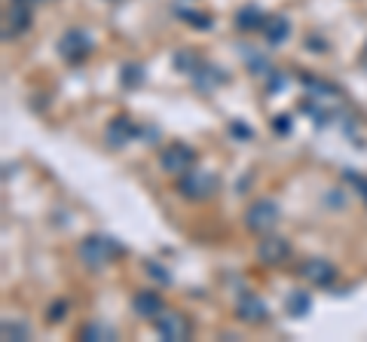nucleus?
<instances>
[{
	"label": "nucleus",
	"mask_w": 367,
	"mask_h": 342,
	"mask_svg": "<svg viewBox=\"0 0 367 342\" xmlns=\"http://www.w3.org/2000/svg\"><path fill=\"white\" fill-rule=\"evenodd\" d=\"M116 333L111 327H104V324H86L83 327V339H95V342H104V339H113Z\"/></svg>",
	"instance_id": "obj_19"
},
{
	"label": "nucleus",
	"mask_w": 367,
	"mask_h": 342,
	"mask_svg": "<svg viewBox=\"0 0 367 342\" xmlns=\"http://www.w3.org/2000/svg\"><path fill=\"white\" fill-rule=\"evenodd\" d=\"M120 80H123V86H126V89L141 86V83H144V68H141V64H126Z\"/></svg>",
	"instance_id": "obj_18"
},
{
	"label": "nucleus",
	"mask_w": 367,
	"mask_h": 342,
	"mask_svg": "<svg viewBox=\"0 0 367 342\" xmlns=\"http://www.w3.org/2000/svg\"><path fill=\"white\" fill-rule=\"evenodd\" d=\"M135 135H138V126L129 116H116V120H111V126H107V144H113V147L129 144Z\"/></svg>",
	"instance_id": "obj_12"
},
{
	"label": "nucleus",
	"mask_w": 367,
	"mask_h": 342,
	"mask_svg": "<svg viewBox=\"0 0 367 342\" xmlns=\"http://www.w3.org/2000/svg\"><path fill=\"white\" fill-rule=\"evenodd\" d=\"M279 217H282L279 205L270 202V199H261V202H254L251 208H248L245 223H248V229H251V232H257V236H266V232L275 229Z\"/></svg>",
	"instance_id": "obj_3"
},
{
	"label": "nucleus",
	"mask_w": 367,
	"mask_h": 342,
	"mask_svg": "<svg viewBox=\"0 0 367 342\" xmlns=\"http://www.w3.org/2000/svg\"><path fill=\"white\" fill-rule=\"evenodd\" d=\"M178 13L190 22V28H196V31H208V28H212V15H205V13H193V10H178Z\"/></svg>",
	"instance_id": "obj_20"
},
{
	"label": "nucleus",
	"mask_w": 367,
	"mask_h": 342,
	"mask_svg": "<svg viewBox=\"0 0 367 342\" xmlns=\"http://www.w3.org/2000/svg\"><path fill=\"white\" fill-rule=\"evenodd\" d=\"M25 3H28V0H25Z\"/></svg>",
	"instance_id": "obj_30"
},
{
	"label": "nucleus",
	"mask_w": 367,
	"mask_h": 342,
	"mask_svg": "<svg viewBox=\"0 0 367 342\" xmlns=\"http://www.w3.org/2000/svg\"><path fill=\"white\" fill-rule=\"evenodd\" d=\"M4 339H15V342H22V339H28V327H25L22 321H4Z\"/></svg>",
	"instance_id": "obj_21"
},
{
	"label": "nucleus",
	"mask_w": 367,
	"mask_h": 342,
	"mask_svg": "<svg viewBox=\"0 0 367 342\" xmlns=\"http://www.w3.org/2000/svg\"><path fill=\"white\" fill-rule=\"evenodd\" d=\"M263 13L257 10L254 3H248V6H242V10L236 13V28L239 31H257V28H263Z\"/></svg>",
	"instance_id": "obj_14"
},
{
	"label": "nucleus",
	"mask_w": 367,
	"mask_h": 342,
	"mask_svg": "<svg viewBox=\"0 0 367 342\" xmlns=\"http://www.w3.org/2000/svg\"><path fill=\"white\" fill-rule=\"evenodd\" d=\"M156 333H160V339H165V342H181L190 336V324L178 312H162L160 318H156Z\"/></svg>",
	"instance_id": "obj_5"
},
{
	"label": "nucleus",
	"mask_w": 367,
	"mask_h": 342,
	"mask_svg": "<svg viewBox=\"0 0 367 342\" xmlns=\"http://www.w3.org/2000/svg\"><path fill=\"white\" fill-rule=\"evenodd\" d=\"M303 86L312 92V98H331L333 95V86H328V83H321L315 77H303Z\"/></svg>",
	"instance_id": "obj_22"
},
{
	"label": "nucleus",
	"mask_w": 367,
	"mask_h": 342,
	"mask_svg": "<svg viewBox=\"0 0 367 342\" xmlns=\"http://www.w3.org/2000/svg\"><path fill=\"white\" fill-rule=\"evenodd\" d=\"M160 162H162V171L165 174H184V171L193 169L196 153H193V147H187V144H169V147L162 150Z\"/></svg>",
	"instance_id": "obj_4"
},
{
	"label": "nucleus",
	"mask_w": 367,
	"mask_h": 342,
	"mask_svg": "<svg viewBox=\"0 0 367 342\" xmlns=\"http://www.w3.org/2000/svg\"><path fill=\"white\" fill-rule=\"evenodd\" d=\"M31 28V10L25 6V0H15L6 13V37H19Z\"/></svg>",
	"instance_id": "obj_11"
},
{
	"label": "nucleus",
	"mask_w": 367,
	"mask_h": 342,
	"mask_svg": "<svg viewBox=\"0 0 367 342\" xmlns=\"http://www.w3.org/2000/svg\"><path fill=\"white\" fill-rule=\"evenodd\" d=\"M89 49H92V43H89V37L83 34V31H68V34L58 40V55H62L64 62H71V64L83 62V58L89 55Z\"/></svg>",
	"instance_id": "obj_6"
},
{
	"label": "nucleus",
	"mask_w": 367,
	"mask_h": 342,
	"mask_svg": "<svg viewBox=\"0 0 367 342\" xmlns=\"http://www.w3.org/2000/svg\"><path fill=\"white\" fill-rule=\"evenodd\" d=\"M272 131H275V135H288V131H291V116L288 113L272 116Z\"/></svg>",
	"instance_id": "obj_24"
},
{
	"label": "nucleus",
	"mask_w": 367,
	"mask_h": 342,
	"mask_svg": "<svg viewBox=\"0 0 367 342\" xmlns=\"http://www.w3.org/2000/svg\"><path fill=\"white\" fill-rule=\"evenodd\" d=\"M263 34H266V40H270L272 46H282L288 40V34H291V22L288 19H282V15H275V19H266L263 22Z\"/></svg>",
	"instance_id": "obj_13"
},
{
	"label": "nucleus",
	"mask_w": 367,
	"mask_h": 342,
	"mask_svg": "<svg viewBox=\"0 0 367 342\" xmlns=\"http://www.w3.org/2000/svg\"><path fill=\"white\" fill-rule=\"evenodd\" d=\"M147 272H150V275H153V278H160V281H162V285H169V272H165V269H162V266H156V263H147Z\"/></svg>",
	"instance_id": "obj_26"
},
{
	"label": "nucleus",
	"mask_w": 367,
	"mask_h": 342,
	"mask_svg": "<svg viewBox=\"0 0 367 342\" xmlns=\"http://www.w3.org/2000/svg\"><path fill=\"white\" fill-rule=\"evenodd\" d=\"M178 190H181V196L193 199V202H205V199L214 196V190H218V180H214V174H208V171L190 169V171L181 174Z\"/></svg>",
	"instance_id": "obj_2"
},
{
	"label": "nucleus",
	"mask_w": 367,
	"mask_h": 342,
	"mask_svg": "<svg viewBox=\"0 0 367 342\" xmlns=\"http://www.w3.org/2000/svg\"><path fill=\"white\" fill-rule=\"evenodd\" d=\"M132 308H135V315H141V318H160L162 315V297L156 294V290H141V294H135V299H132Z\"/></svg>",
	"instance_id": "obj_10"
},
{
	"label": "nucleus",
	"mask_w": 367,
	"mask_h": 342,
	"mask_svg": "<svg viewBox=\"0 0 367 342\" xmlns=\"http://www.w3.org/2000/svg\"><path fill=\"white\" fill-rule=\"evenodd\" d=\"M300 278H306L315 287H331V281L337 278V269L328 260H306L300 266Z\"/></svg>",
	"instance_id": "obj_7"
},
{
	"label": "nucleus",
	"mask_w": 367,
	"mask_h": 342,
	"mask_svg": "<svg viewBox=\"0 0 367 342\" xmlns=\"http://www.w3.org/2000/svg\"><path fill=\"white\" fill-rule=\"evenodd\" d=\"M230 135H236V138H242V141H248V138H251V129L242 126V122H233V126H230Z\"/></svg>",
	"instance_id": "obj_27"
},
{
	"label": "nucleus",
	"mask_w": 367,
	"mask_h": 342,
	"mask_svg": "<svg viewBox=\"0 0 367 342\" xmlns=\"http://www.w3.org/2000/svg\"><path fill=\"white\" fill-rule=\"evenodd\" d=\"M193 80H196V86H199V89H208V92H212L214 86H218V83L227 80V73L218 71V68H212V64H208V68L202 64V68H199V71L193 73Z\"/></svg>",
	"instance_id": "obj_15"
},
{
	"label": "nucleus",
	"mask_w": 367,
	"mask_h": 342,
	"mask_svg": "<svg viewBox=\"0 0 367 342\" xmlns=\"http://www.w3.org/2000/svg\"><path fill=\"white\" fill-rule=\"evenodd\" d=\"M116 254H123V245L116 238L89 236V238H83V245H80V260L86 266H92V269H102V266Z\"/></svg>",
	"instance_id": "obj_1"
},
{
	"label": "nucleus",
	"mask_w": 367,
	"mask_h": 342,
	"mask_svg": "<svg viewBox=\"0 0 367 342\" xmlns=\"http://www.w3.org/2000/svg\"><path fill=\"white\" fill-rule=\"evenodd\" d=\"M174 68H178L181 73H193L202 68V58H199L196 52H190V49H181V52H174Z\"/></svg>",
	"instance_id": "obj_17"
},
{
	"label": "nucleus",
	"mask_w": 367,
	"mask_h": 342,
	"mask_svg": "<svg viewBox=\"0 0 367 342\" xmlns=\"http://www.w3.org/2000/svg\"><path fill=\"white\" fill-rule=\"evenodd\" d=\"M285 306H288V315H294V318H303V315L312 308V299H310V294H306V290H291Z\"/></svg>",
	"instance_id": "obj_16"
},
{
	"label": "nucleus",
	"mask_w": 367,
	"mask_h": 342,
	"mask_svg": "<svg viewBox=\"0 0 367 342\" xmlns=\"http://www.w3.org/2000/svg\"><path fill=\"white\" fill-rule=\"evenodd\" d=\"M343 174H346V180H349V183H355L358 193H361V199L367 202V180L361 178V174H352V171H343Z\"/></svg>",
	"instance_id": "obj_25"
},
{
	"label": "nucleus",
	"mask_w": 367,
	"mask_h": 342,
	"mask_svg": "<svg viewBox=\"0 0 367 342\" xmlns=\"http://www.w3.org/2000/svg\"><path fill=\"white\" fill-rule=\"evenodd\" d=\"M310 49H312V52H324V40L310 37Z\"/></svg>",
	"instance_id": "obj_28"
},
{
	"label": "nucleus",
	"mask_w": 367,
	"mask_h": 342,
	"mask_svg": "<svg viewBox=\"0 0 367 342\" xmlns=\"http://www.w3.org/2000/svg\"><path fill=\"white\" fill-rule=\"evenodd\" d=\"M236 315L245 324H263L266 321V306L257 294H239L236 299Z\"/></svg>",
	"instance_id": "obj_9"
},
{
	"label": "nucleus",
	"mask_w": 367,
	"mask_h": 342,
	"mask_svg": "<svg viewBox=\"0 0 367 342\" xmlns=\"http://www.w3.org/2000/svg\"><path fill=\"white\" fill-rule=\"evenodd\" d=\"M364 64H367V46H364Z\"/></svg>",
	"instance_id": "obj_29"
},
{
	"label": "nucleus",
	"mask_w": 367,
	"mask_h": 342,
	"mask_svg": "<svg viewBox=\"0 0 367 342\" xmlns=\"http://www.w3.org/2000/svg\"><path fill=\"white\" fill-rule=\"evenodd\" d=\"M288 254H291L288 238H279V236H270L257 245V260L266 266H279L282 260H288Z\"/></svg>",
	"instance_id": "obj_8"
},
{
	"label": "nucleus",
	"mask_w": 367,
	"mask_h": 342,
	"mask_svg": "<svg viewBox=\"0 0 367 342\" xmlns=\"http://www.w3.org/2000/svg\"><path fill=\"white\" fill-rule=\"evenodd\" d=\"M64 312H68V303H64V299H55V303L49 306V312H46V321H49V324L62 321V318H64Z\"/></svg>",
	"instance_id": "obj_23"
}]
</instances>
